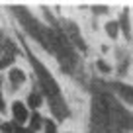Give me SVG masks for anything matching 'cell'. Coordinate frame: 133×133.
<instances>
[{"mask_svg": "<svg viewBox=\"0 0 133 133\" xmlns=\"http://www.w3.org/2000/svg\"><path fill=\"white\" fill-rule=\"evenodd\" d=\"M106 33H108L110 39H116L119 35V22H116V20L106 22Z\"/></svg>", "mask_w": 133, "mask_h": 133, "instance_id": "cell-8", "label": "cell"}, {"mask_svg": "<svg viewBox=\"0 0 133 133\" xmlns=\"http://www.w3.org/2000/svg\"><path fill=\"white\" fill-rule=\"evenodd\" d=\"M43 123H45V117L41 116L39 112H31V117H29V123H28V129L31 133H37L43 129Z\"/></svg>", "mask_w": 133, "mask_h": 133, "instance_id": "cell-5", "label": "cell"}, {"mask_svg": "<svg viewBox=\"0 0 133 133\" xmlns=\"http://www.w3.org/2000/svg\"><path fill=\"white\" fill-rule=\"evenodd\" d=\"M96 66H98V71L102 72V75H110V72L114 71L112 65H108V63L104 61V59H98V63H96Z\"/></svg>", "mask_w": 133, "mask_h": 133, "instance_id": "cell-10", "label": "cell"}, {"mask_svg": "<svg viewBox=\"0 0 133 133\" xmlns=\"http://www.w3.org/2000/svg\"><path fill=\"white\" fill-rule=\"evenodd\" d=\"M8 112V102H6V90H4V76L0 75V116Z\"/></svg>", "mask_w": 133, "mask_h": 133, "instance_id": "cell-7", "label": "cell"}, {"mask_svg": "<svg viewBox=\"0 0 133 133\" xmlns=\"http://www.w3.org/2000/svg\"><path fill=\"white\" fill-rule=\"evenodd\" d=\"M110 114H112V125L125 131H133V114L121 104H110Z\"/></svg>", "mask_w": 133, "mask_h": 133, "instance_id": "cell-2", "label": "cell"}, {"mask_svg": "<svg viewBox=\"0 0 133 133\" xmlns=\"http://www.w3.org/2000/svg\"><path fill=\"white\" fill-rule=\"evenodd\" d=\"M41 133H59V125H57V121H55V119H45Z\"/></svg>", "mask_w": 133, "mask_h": 133, "instance_id": "cell-9", "label": "cell"}, {"mask_svg": "<svg viewBox=\"0 0 133 133\" xmlns=\"http://www.w3.org/2000/svg\"><path fill=\"white\" fill-rule=\"evenodd\" d=\"M117 94L121 96V100H123L125 104H131L133 106V86H125V84H117L116 86Z\"/></svg>", "mask_w": 133, "mask_h": 133, "instance_id": "cell-6", "label": "cell"}, {"mask_svg": "<svg viewBox=\"0 0 133 133\" xmlns=\"http://www.w3.org/2000/svg\"><path fill=\"white\" fill-rule=\"evenodd\" d=\"M25 84H28V72H25L20 65L12 66V69L6 72V76H4V88H8V92L16 94V92L22 90Z\"/></svg>", "mask_w": 133, "mask_h": 133, "instance_id": "cell-3", "label": "cell"}, {"mask_svg": "<svg viewBox=\"0 0 133 133\" xmlns=\"http://www.w3.org/2000/svg\"><path fill=\"white\" fill-rule=\"evenodd\" d=\"M8 112H10V121L18 127H28L29 123V117H31V110L28 108L24 100L20 98H14L8 106Z\"/></svg>", "mask_w": 133, "mask_h": 133, "instance_id": "cell-1", "label": "cell"}, {"mask_svg": "<svg viewBox=\"0 0 133 133\" xmlns=\"http://www.w3.org/2000/svg\"><path fill=\"white\" fill-rule=\"evenodd\" d=\"M24 102L28 104V108L31 110V112H39V108L45 104V96L41 94V90H39V88H33V90L28 92V96H25Z\"/></svg>", "mask_w": 133, "mask_h": 133, "instance_id": "cell-4", "label": "cell"}]
</instances>
